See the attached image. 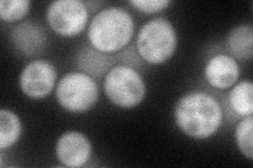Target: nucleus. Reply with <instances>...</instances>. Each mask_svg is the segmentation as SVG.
I'll return each mask as SVG.
<instances>
[{
    "instance_id": "1",
    "label": "nucleus",
    "mask_w": 253,
    "mask_h": 168,
    "mask_svg": "<svg viewBox=\"0 0 253 168\" xmlns=\"http://www.w3.org/2000/svg\"><path fill=\"white\" fill-rule=\"evenodd\" d=\"M173 118L178 130L187 137L205 140L220 129L224 111L216 98L196 91L185 94L177 100Z\"/></svg>"
},
{
    "instance_id": "2",
    "label": "nucleus",
    "mask_w": 253,
    "mask_h": 168,
    "mask_svg": "<svg viewBox=\"0 0 253 168\" xmlns=\"http://www.w3.org/2000/svg\"><path fill=\"white\" fill-rule=\"evenodd\" d=\"M134 35V20L128 11L120 6H110L94 16L86 31L93 49L109 55H116L128 46Z\"/></svg>"
},
{
    "instance_id": "3",
    "label": "nucleus",
    "mask_w": 253,
    "mask_h": 168,
    "mask_svg": "<svg viewBox=\"0 0 253 168\" xmlns=\"http://www.w3.org/2000/svg\"><path fill=\"white\" fill-rule=\"evenodd\" d=\"M176 47L175 28L162 17L147 21L136 36L135 49L141 60L149 65H164L172 58Z\"/></svg>"
},
{
    "instance_id": "4",
    "label": "nucleus",
    "mask_w": 253,
    "mask_h": 168,
    "mask_svg": "<svg viewBox=\"0 0 253 168\" xmlns=\"http://www.w3.org/2000/svg\"><path fill=\"white\" fill-rule=\"evenodd\" d=\"M104 91L108 100L113 105L131 109L138 106L145 100L147 86L136 68L117 65L105 76Z\"/></svg>"
},
{
    "instance_id": "5",
    "label": "nucleus",
    "mask_w": 253,
    "mask_h": 168,
    "mask_svg": "<svg viewBox=\"0 0 253 168\" xmlns=\"http://www.w3.org/2000/svg\"><path fill=\"white\" fill-rule=\"evenodd\" d=\"M55 95L63 109L69 113L83 114L97 103L99 89L91 76L83 71H71L59 80Z\"/></svg>"
},
{
    "instance_id": "6",
    "label": "nucleus",
    "mask_w": 253,
    "mask_h": 168,
    "mask_svg": "<svg viewBox=\"0 0 253 168\" xmlns=\"http://www.w3.org/2000/svg\"><path fill=\"white\" fill-rule=\"evenodd\" d=\"M45 18L55 34L71 38L82 34L88 26L89 9L81 0H57L47 6Z\"/></svg>"
},
{
    "instance_id": "7",
    "label": "nucleus",
    "mask_w": 253,
    "mask_h": 168,
    "mask_svg": "<svg viewBox=\"0 0 253 168\" xmlns=\"http://www.w3.org/2000/svg\"><path fill=\"white\" fill-rule=\"evenodd\" d=\"M56 80L57 71L53 63L46 60H33L22 68L19 86L27 97L41 100L53 92Z\"/></svg>"
},
{
    "instance_id": "8",
    "label": "nucleus",
    "mask_w": 253,
    "mask_h": 168,
    "mask_svg": "<svg viewBox=\"0 0 253 168\" xmlns=\"http://www.w3.org/2000/svg\"><path fill=\"white\" fill-rule=\"evenodd\" d=\"M55 155L63 166L83 167L92 156V144L84 134L69 131L58 138L55 146Z\"/></svg>"
},
{
    "instance_id": "9",
    "label": "nucleus",
    "mask_w": 253,
    "mask_h": 168,
    "mask_svg": "<svg viewBox=\"0 0 253 168\" xmlns=\"http://www.w3.org/2000/svg\"><path fill=\"white\" fill-rule=\"evenodd\" d=\"M204 76L213 89L228 90L239 81L241 68L239 62L230 55L216 54L206 62Z\"/></svg>"
},
{
    "instance_id": "10",
    "label": "nucleus",
    "mask_w": 253,
    "mask_h": 168,
    "mask_svg": "<svg viewBox=\"0 0 253 168\" xmlns=\"http://www.w3.org/2000/svg\"><path fill=\"white\" fill-rule=\"evenodd\" d=\"M14 49L25 57H35L44 52L47 36L44 29L37 22L23 21L11 32Z\"/></svg>"
},
{
    "instance_id": "11",
    "label": "nucleus",
    "mask_w": 253,
    "mask_h": 168,
    "mask_svg": "<svg viewBox=\"0 0 253 168\" xmlns=\"http://www.w3.org/2000/svg\"><path fill=\"white\" fill-rule=\"evenodd\" d=\"M120 61V56L109 55L93 49L89 45L83 46L76 56V66L79 71L91 76L92 78H101Z\"/></svg>"
},
{
    "instance_id": "12",
    "label": "nucleus",
    "mask_w": 253,
    "mask_h": 168,
    "mask_svg": "<svg viewBox=\"0 0 253 168\" xmlns=\"http://www.w3.org/2000/svg\"><path fill=\"white\" fill-rule=\"evenodd\" d=\"M229 55L235 60H251L253 57V28L250 23L235 27L226 39Z\"/></svg>"
},
{
    "instance_id": "13",
    "label": "nucleus",
    "mask_w": 253,
    "mask_h": 168,
    "mask_svg": "<svg viewBox=\"0 0 253 168\" xmlns=\"http://www.w3.org/2000/svg\"><path fill=\"white\" fill-rule=\"evenodd\" d=\"M229 107L240 118L253 114V84L251 80H244L231 87L228 95Z\"/></svg>"
},
{
    "instance_id": "14",
    "label": "nucleus",
    "mask_w": 253,
    "mask_h": 168,
    "mask_svg": "<svg viewBox=\"0 0 253 168\" xmlns=\"http://www.w3.org/2000/svg\"><path fill=\"white\" fill-rule=\"evenodd\" d=\"M21 132L22 125L18 115L11 109L0 110V149L14 146L18 142Z\"/></svg>"
},
{
    "instance_id": "15",
    "label": "nucleus",
    "mask_w": 253,
    "mask_h": 168,
    "mask_svg": "<svg viewBox=\"0 0 253 168\" xmlns=\"http://www.w3.org/2000/svg\"><path fill=\"white\" fill-rule=\"evenodd\" d=\"M235 142L243 156L249 160L253 159V118L252 116L242 118L237 124L235 133Z\"/></svg>"
},
{
    "instance_id": "16",
    "label": "nucleus",
    "mask_w": 253,
    "mask_h": 168,
    "mask_svg": "<svg viewBox=\"0 0 253 168\" xmlns=\"http://www.w3.org/2000/svg\"><path fill=\"white\" fill-rule=\"evenodd\" d=\"M31 2L29 0H1L0 18L5 22L21 21L29 14Z\"/></svg>"
},
{
    "instance_id": "17",
    "label": "nucleus",
    "mask_w": 253,
    "mask_h": 168,
    "mask_svg": "<svg viewBox=\"0 0 253 168\" xmlns=\"http://www.w3.org/2000/svg\"><path fill=\"white\" fill-rule=\"evenodd\" d=\"M172 3L169 0H131L129 4L138 12L145 14H156L163 12Z\"/></svg>"
}]
</instances>
